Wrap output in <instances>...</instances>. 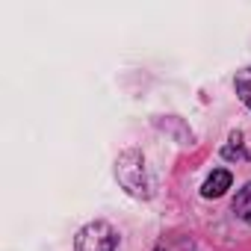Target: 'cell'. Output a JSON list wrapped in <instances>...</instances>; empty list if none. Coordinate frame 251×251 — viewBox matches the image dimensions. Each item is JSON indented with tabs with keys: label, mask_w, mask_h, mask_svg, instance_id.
Returning a JSON list of instances; mask_svg holds the SVG:
<instances>
[{
	"label": "cell",
	"mask_w": 251,
	"mask_h": 251,
	"mask_svg": "<svg viewBox=\"0 0 251 251\" xmlns=\"http://www.w3.org/2000/svg\"><path fill=\"white\" fill-rule=\"evenodd\" d=\"M115 177L124 186V192L133 198H151V180H148V169H145V157L130 148L121 151L115 160Z\"/></svg>",
	"instance_id": "6da1fadb"
},
{
	"label": "cell",
	"mask_w": 251,
	"mask_h": 251,
	"mask_svg": "<svg viewBox=\"0 0 251 251\" xmlns=\"http://www.w3.org/2000/svg\"><path fill=\"white\" fill-rule=\"evenodd\" d=\"M115 248H118V233L109 222H92L74 239V251H115Z\"/></svg>",
	"instance_id": "7a4b0ae2"
},
{
	"label": "cell",
	"mask_w": 251,
	"mask_h": 251,
	"mask_svg": "<svg viewBox=\"0 0 251 251\" xmlns=\"http://www.w3.org/2000/svg\"><path fill=\"white\" fill-rule=\"evenodd\" d=\"M230 183H233L230 172H227V169H216V172L204 180L201 195H204V198H219V195H225V192L230 189Z\"/></svg>",
	"instance_id": "3957f363"
},
{
	"label": "cell",
	"mask_w": 251,
	"mask_h": 251,
	"mask_svg": "<svg viewBox=\"0 0 251 251\" xmlns=\"http://www.w3.org/2000/svg\"><path fill=\"white\" fill-rule=\"evenodd\" d=\"M233 213H236L245 225H251V183H245V186L236 192V198H233Z\"/></svg>",
	"instance_id": "277c9868"
},
{
	"label": "cell",
	"mask_w": 251,
	"mask_h": 251,
	"mask_svg": "<svg viewBox=\"0 0 251 251\" xmlns=\"http://www.w3.org/2000/svg\"><path fill=\"white\" fill-rule=\"evenodd\" d=\"M233 86H236V95H239V100L251 109V68H242V71H236V77H233Z\"/></svg>",
	"instance_id": "5b68a950"
},
{
	"label": "cell",
	"mask_w": 251,
	"mask_h": 251,
	"mask_svg": "<svg viewBox=\"0 0 251 251\" xmlns=\"http://www.w3.org/2000/svg\"><path fill=\"white\" fill-rule=\"evenodd\" d=\"M230 142H236V145H225L222 148V157L225 160H248V154L239 148V136H230Z\"/></svg>",
	"instance_id": "8992f818"
}]
</instances>
